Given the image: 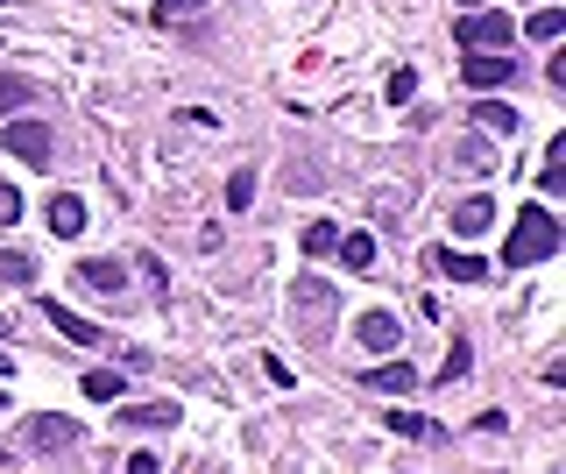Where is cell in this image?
<instances>
[{
	"label": "cell",
	"instance_id": "19",
	"mask_svg": "<svg viewBox=\"0 0 566 474\" xmlns=\"http://www.w3.org/2000/svg\"><path fill=\"white\" fill-rule=\"evenodd\" d=\"M333 241H340L333 220H311V227H305V256H333Z\"/></svg>",
	"mask_w": 566,
	"mask_h": 474
},
{
	"label": "cell",
	"instance_id": "6",
	"mask_svg": "<svg viewBox=\"0 0 566 474\" xmlns=\"http://www.w3.org/2000/svg\"><path fill=\"white\" fill-rule=\"evenodd\" d=\"M36 312L50 319V325H57V333H64V340H79V347H99V325H93V319H79V312H64V305H57V298H43Z\"/></svg>",
	"mask_w": 566,
	"mask_h": 474
},
{
	"label": "cell",
	"instance_id": "12",
	"mask_svg": "<svg viewBox=\"0 0 566 474\" xmlns=\"http://www.w3.org/2000/svg\"><path fill=\"white\" fill-rule=\"evenodd\" d=\"M79 390L93 396V404H121V396H128V376H121V368H93Z\"/></svg>",
	"mask_w": 566,
	"mask_h": 474
},
{
	"label": "cell",
	"instance_id": "27",
	"mask_svg": "<svg viewBox=\"0 0 566 474\" xmlns=\"http://www.w3.org/2000/svg\"><path fill=\"white\" fill-rule=\"evenodd\" d=\"M28 99V79H0V114H14Z\"/></svg>",
	"mask_w": 566,
	"mask_h": 474
},
{
	"label": "cell",
	"instance_id": "29",
	"mask_svg": "<svg viewBox=\"0 0 566 474\" xmlns=\"http://www.w3.org/2000/svg\"><path fill=\"white\" fill-rule=\"evenodd\" d=\"M262 376H270L276 390H291V382H297V376H291V362H283V354H270V362H262Z\"/></svg>",
	"mask_w": 566,
	"mask_h": 474
},
{
	"label": "cell",
	"instance_id": "1",
	"mask_svg": "<svg viewBox=\"0 0 566 474\" xmlns=\"http://www.w3.org/2000/svg\"><path fill=\"white\" fill-rule=\"evenodd\" d=\"M566 248V227H559V213L553 205H524V213L510 220V241H503V270H539L545 256H559Z\"/></svg>",
	"mask_w": 566,
	"mask_h": 474
},
{
	"label": "cell",
	"instance_id": "26",
	"mask_svg": "<svg viewBox=\"0 0 566 474\" xmlns=\"http://www.w3.org/2000/svg\"><path fill=\"white\" fill-rule=\"evenodd\" d=\"M0 276H8V284H28V276H36V262H28V256H0Z\"/></svg>",
	"mask_w": 566,
	"mask_h": 474
},
{
	"label": "cell",
	"instance_id": "23",
	"mask_svg": "<svg viewBox=\"0 0 566 474\" xmlns=\"http://www.w3.org/2000/svg\"><path fill=\"white\" fill-rule=\"evenodd\" d=\"M382 93H390V99H411V93H418V71H411V64H397V71H390V85H382Z\"/></svg>",
	"mask_w": 566,
	"mask_h": 474
},
{
	"label": "cell",
	"instance_id": "28",
	"mask_svg": "<svg viewBox=\"0 0 566 474\" xmlns=\"http://www.w3.org/2000/svg\"><path fill=\"white\" fill-rule=\"evenodd\" d=\"M14 220H22V191L0 185V227H14Z\"/></svg>",
	"mask_w": 566,
	"mask_h": 474
},
{
	"label": "cell",
	"instance_id": "3",
	"mask_svg": "<svg viewBox=\"0 0 566 474\" xmlns=\"http://www.w3.org/2000/svg\"><path fill=\"white\" fill-rule=\"evenodd\" d=\"M0 150L22 156L28 170H43V163H50V150H57V135H50L43 121H8V128H0Z\"/></svg>",
	"mask_w": 566,
	"mask_h": 474
},
{
	"label": "cell",
	"instance_id": "9",
	"mask_svg": "<svg viewBox=\"0 0 566 474\" xmlns=\"http://www.w3.org/2000/svg\"><path fill=\"white\" fill-rule=\"evenodd\" d=\"M432 270H439V276H453V284H482V276H488V262H482V256H453V248H439V256H432Z\"/></svg>",
	"mask_w": 566,
	"mask_h": 474
},
{
	"label": "cell",
	"instance_id": "32",
	"mask_svg": "<svg viewBox=\"0 0 566 474\" xmlns=\"http://www.w3.org/2000/svg\"><path fill=\"white\" fill-rule=\"evenodd\" d=\"M0 411H8V390H0Z\"/></svg>",
	"mask_w": 566,
	"mask_h": 474
},
{
	"label": "cell",
	"instance_id": "14",
	"mask_svg": "<svg viewBox=\"0 0 566 474\" xmlns=\"http://www.w3.org/2000/svg\"><path fill=\"white\" fill-rule=\"evenodd\" d=\"M474 121L496 128V135H510V142H517V128H524V121H517V107H503V99H474Z\"/></svg>",
	"mask_w": 566,
	"mask_h": 474
},
{
	"label": "cell",
	"instance_id": "18",
	"mask_svg": "<svg viewBox=\"0 0 566 474\" xmlns=\"http://www.w3.org/2000/svg\"><path fill=\"white\" fill-rule=\"evenodd\" d=\"M390 432H397V439H446L432 418H411V411H397V418H390Z\"/></svg>",
	"mask_w": 566,
	"mask_h": 474
},
{
	"label": "cell",
	"instance_id": "2",
	"mask_svg": "<svg viewBox=\"0 0 566 474\" xmlns=\"http://www.w3.org/2000/svg\"><path fill=\"white\" fill-rule=\"evenodd\" d=\"M453 43H468V50H503V43H517V28H510V14H496V8H468L460 28H453Z\"/></svg>",
	"mask_w": 566,
	"mask_h": 474
},
{
	"label": "cell",
	"instance_id": "31",
	"mask_svg": "<svg viewBox=\"0 0 566 474\" xmlns=\"http://www.w3.org/2000/svg\"><path fill=\"white\" fill-rule=\"evenodd\" d=\"M460 8H482V0H460Z\"/></svg>",
	"mask_w": 566,
	"mask_h": 474
},
{
	"label": "cell",
	"instance_id": "4",
	"mask_svg": "<svg viewBox=\"0 0 566 474\" xmlns=\"http://www.w3.org/2000/svg\"><path fill=\"white\" fill-rule=\"evenodd\" d=\"M460 79H468L474 93H496V85L517 79V57H503V50H474L468 64H460Z\"/></svg>",
	"mask_w": 566,
	"mask_h": 474
},
{
	"label": "cell",
	"instance_id": "13",
	"mask_svg": "<svg viewBox=\"0 0 566 474\" xmlns=\"http://www.w3.org/2000/svg\"><path fill=\"white\" fill-rule=\"evenodd\" d=\"M368 390H382V396H404V390H418V376H411V362H390V368H368Z\"/></svg>",
	"mask_w": 566,
	"mask_h": 474
},
{
	"label": "cell",
	"instance_id": "5",
	"mask_svg": "<svg viewBox=\"0 0 566 474\" xmlns=\"http://www.w3.org/2000/svg\"><path fill=\"white\" fill-rule=\"evenodd\" d=\"M43 213H50V234H57V241H79V234H85V199H71V191H57Z\"/></svg>",
	"mask_w": 566,
	"mask_h": 474
},
{
	"label": "cell",
	"instance_id": "7",
	"mask_svg": "<svg viewBox=\"0 0 566 474\" xmlns=\"http://www.w3.org/2000/svg\"><path fill=\"white\" fill-rule=\"evenodd\" d=\"M397 333H404L397 312H368L362 325H354V340H362V347H376V354H397Z\"/></svg>",
	"mask_w": 566,
	"mask_h": 474
},
{
	"label": "cell",
	"instance_id": "21",
	"mask_svg": "<svg viewBox=\"0 0 566 474\" xmlns=\"http://www.w3.org/2000/svg\"><path fill=\"white\" fill-rule=\"evenodd\" d=\"M453 163H460V170H474V177H482L496 156H488V142H460V150H453Z\"/></svg>",
	"mask_w": 566,
	"mask_h": 474
},
{
	"label": "cell",
	"instance_id": "10",
	"mask_svg": "<svg viewBox=\"0 0 566 474\" xmlns=\"http://www.w3.org/2000/svg\"><path fill=\"white\" fill-rule=\"evenodd\" d=\"M28 439H36L43 453H64L71 439H79V425H71V418H28Z\"/></svg>",
	"mask_w": 566,
	"mask_h": 474
},
{
	"label": "cell",
	"instance_id": "25",
	"mask_svg": "<svg viewBox=\"0 0 566 474\" xmlns=\"http://www.w3.org/2000/svg\"><path fill=\"white\" fill-rule=\"evenodd\" d=\"M468 362H474V354H468V347H460V340H453V347H446V368H439V382H453V376H468Z\"/></svg>",
	"mask_w": 566,
	"mask_h": 474
},
{
	"label": "cell",
	"instance_id": "16",
	"mask_svg": "<svg viewBox=\"0 0 566 474\" xmlns=\"http://www.w3.org/2000/svg\"><path fill=\"white\" fill-rule=\"evenodd\" d=\"M121 425H177V404H128Z\"/></svg>",
	"mask_w": 566,
	"mask_h": 474
},
{
	"label": "cell",
	"instance_id": "24",
	"mask_svg": "<svg viewBox=\"0 0 566 474\" xmlns=\"http://www.w3.org/2000/svg\"><path fill=\"white\" fill-rule=\"evenodd\" d=\"M297 305H305V312H326V305H333V291H326V284H311V276H305V284H297Z\"/></svg>",
	"mask_w": 566,
	"mask_h": 474
},
{
	"label": "cell",
	"instance_id": "22",
	"mask_svg": "<svg viewBox=\"0 0 566 474\" xmlns=\"http://www.w3.org/2000/svg\"><path fill=\"white\" fill-rule=\"evenodd\" d=\"M205 0H156V22H191Z\"/></svg>",
	"mask_w": 566,
	"mask_h": 474
},
{
	"label": "cell",
	"instance_id": "30",
	"mask_svg": "<svg viewBox=\"0 0 566 474\" xmlns=\"http://www.w3.org/2000/svg\"><path fill=\"white\" fill-rule=\"evenodd\" d=\"M0 376H14V354L8 347H0Z\"/></svg>",
	"mask_w": 566,
	"mask_h": 474
},
{
	"label": "cell",
	"instance_id": "20",
	"mask_svg": "<svg viewBox=\"0 0 566 474\" xmlns=\"http://www.w3.org/2000/svg\"><path fill=\"white\" fill-rule=\"evenodd\" d=\"M248 199H256V170H234L227 177V213H248Z\"/></svg>",
	"mask_w": 566,
	"mask_h": 474
},
{
	"label": "cell",
	"instance_id": "17",
	"mask_svg": "<svg viewBox=\"0 0 566 474\" xmlns=\"http://www.w3.org/2000/svg\"><path fill=\"white\" fill-rule=\"evenodd\" d=\"M559 28H566V14H559V8H539V14L524 22V36H531V43H553Z\"/></svg>",
	"mask_w": 566,
	"mask_h": 474
},
{
	"label": "cell",
	"instance_id": "11",
	"mask_svg": "<svg viewBox=\"0 0 566 474\" xmlns=\"http://www.w3.org/2000/svg\"><path fill=\"white\" fill-rule=\"evenodd\" d=\"M340 262H347V270L354 276H368V270H376V234H340Z\"/></svg>",
	"mask_w": 566,
	"mask_h": 474
},
{
	"label": "cell",
	"instance_id": "15",
	"mask_svg": "<svg viewBox=\"0 0 566 474\" xmlns=\"http://www.w3.org/2000/svg\"><path fill=\"white\" fill-rule=\"evenodd\" d=\"M488 220H496V205H488V199H460L453 205V234H482Z\"/></svg>",
	"mask_w": 566,
	"mask_h": 474
},
{
	"label": "cell",
	"instance_id": "8",
	"mask_svg": "<svg viewBox=\"0 0 566 474\" xmlns=\"http://www.w3.org/2000/svg\"><path fill=\"white\" fill-rule=\"evenodd\" d=\"M79 284L99 291V298H121V291H128V270H121V262H79Z\"/></svg>",
	"mask_w": 566,
	"mask_h": 474
}]
</instances>
